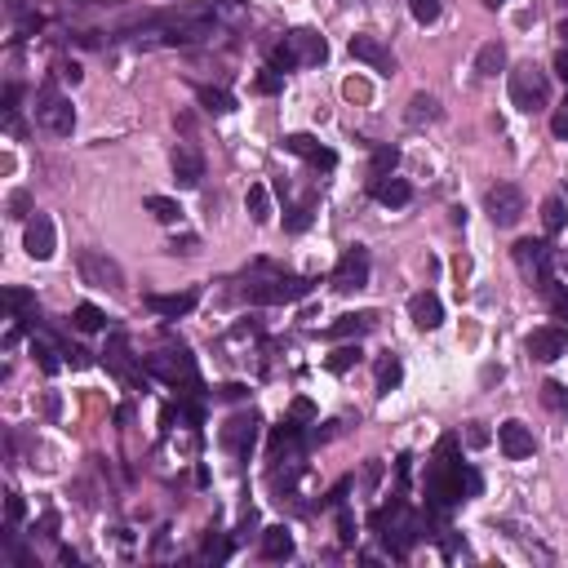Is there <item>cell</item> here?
Listing matches in <instances>:
<instances>
[{
	"mask_svg": "<svg viewBox=\"0 0 568 568\" xmlns=\"http://www.w3.org/2000/svg\"><path fill=\"white\" fill-rule=\"evenodd\" d=\"M329 58V45L325 36L311 32V27H298V32L284 36V45L271 49V71H294V67H320Z\"/></svg>",
	"mask_w": 568,
	"mask_h": 568,
	"instance_id": "6da1fadb",
	"label": "cell"
},
{
	"mask_svg": "<svg viewBox=\"0 0 568 568\" xmlns=\"http://www.w3.org/2000/svg\"><path fill=\"white\" fill-rule=\"evenodd\" d=\"M373 529H377V537H382V542L391 546V555H400V560L408 555V546H413L418 537H427V533H422L427 524H422V520H418V515H413V511H408L404 501H391V506H382V511L373 515Z\"/></svg>",
	"mask_w": 568,
	"mask_h": 568,
	"instance_id": "7a4b0ae2",
	"label": "cell"
},
{
	"mask_svg": "<svg viewBox=\"0 0 568 568\" xmlns=\"http://www.w3.org/2000/svg\"><path fill=\"white\" fill-rule=\"evenodd\" d=\"M511 102L520 111H529V116L542 111V107H551V80H546V71H537L533 63L511 71Z\"/></svg>",
	"mask_w": 568,
	"mask_h": 568,
	"instance_id": "3957f363",
	"label": "cell"
},
{
	"mask_svg": "<svg viewBox=\"0 0 568 568\" xmlns=\"http://www.w3.org/2000/svg\"><path fill=\"white\" fill-rule=\"evenodd\" d=\"M311 294V280L302 275H271V280H249L244 284V298L258 302V306H280V302H298Z\"/></svg>",
	"mask_w": 568,
	"mask_h": 568,
	"instance_id": "277c9868",
	"label": "cell"
},
{
	"mask_svg": "<svg viewBox=\"0 0 568 568\" xmlns=\"http://www.w3.org/2000/svg\"><path fill=\"white\" fill-rule=\"evenodd\" d=\"M36 120H40V129H49V134L67 138L76 129V107H71L54 85H45L40 94H36Z\"/></svg>",
	"mask_w": 568,
	"mask_h": 568,
	"instance_id": "5b68a950",
	"label": "cell"
},
{
	"mask_svg": "<svg viewBox=\"0 0 568 568\" xmlns=\"http://www.w3.org/2000/svg\"><path fill=\"white\" fill-rule=\"evenodd\" d=\"M76 271H80V280L94 284V289H111V294L125 289V271L116 267L107 253H98V249H80V253H76Z\"/></svg>",
	"mask_w": 568,
	"mask_h": 568,
	"instance_id": "8992f818",
	"label": "cell"
},
{
	"mask_svg": "<svg viewBox=\"0 0 568 568\" xmlns=\"http://www.w3.org/2000/svg\"><path fill=\"white\" fill-rule=\"evenodd\" d=\"M484 209H489L493 227H515V222L524 218V191H520L515 182H498V187H489Z\"/></svg>",
	"mask_w": 568,
	"mask_h": 568,
	"instance_id": "52a82bcc",
	"label": "cell"
},
{
	"mask_svg": "<svg viewBox=\"0 0 568 568\" xmlns=\"http://www.w3.org/2000/svg\"><path fill=\"white\" fill-rule=\"evenodd\" d=\"M515 267L524 271V280H533L542 289L551 280V244L546 240H520L515 244Z\"/></svg>",
	"mask_w": 568,
	"mask_h": 568,
	"instance_id": "ba28073f",
	"label": "cell"
},
{
	"mask_svg": "<svg viewBox=\"0 0 568 568\" xmlns=\"http://www.w3.org/2000/svg\"><path fill=\"white\" fill-rule=\"evenodd\" d=\"M368 284V249H346L342 258H337L334 267V289L337 294H356V289H365Z\"/></svg>",
	"mask_w": 568,
	"mask_h": 568,
	"instance_id": "9c48e42d",
	"label": "cell"
},
{
	"mask_svg": "<svg viewBox=\"0 0 568 568\" xmlns=\"http://www.w3.org/2000/svg\"><path fill=\"white\" fill-rule=\"evenodd\" d=\"M524 351H529L533 360H542V365H555V360L568 356V334L555 329V325H542V329H533V334L524 337Z\"/></svg>",
	"mask_w": 568,
	"mask_h": 568,
	"instance_id": "30bf717a",
	"label": "cell"
},
{
	"mask_svg": "<svg viewBox=\"0 0 568 568\" xmlns=\"http://www.w3.org/2000/svg\"><path fill=\"white\" fill-rule=\"evenodd\" d=\"M147 373H156V377H165V382H196V360L187 356V351H160V356H147Z\"/></svg>",
	"mask_w": 568,
	"mask_h": 568,
	"instance_id": "8fae6325",
	"label": "cell"
},
{
	"mask_svg": "<svg viewBox=\"0 0 568 568\" xmlns=\"http://www.w3.org/2000/svg\"><path fill=\"white\" fill-rule=\"evenodd\" d=\"M23 249H27V258H36V263H49V258H54V249H58V235H54V222H49L45 213H32V218H27Z\"/></svg>",
	"mask_w": 568,
	"mask_h": 568,
	"instance_id": "7c38bea8",
	"label": "cell"
},
{
	"mask_svg": "<svg viewBox=\"0 0 568 568\" xmlns=\"http://www.w3.org/2000/svg\"><path fill=\"white\" fill-rule=\"evenodd\" d=\"M253 439H258V413H235L222 427V449H232L235 458H249Z\"/></svg>",
	"mask_w": 568,
	"mask_h": 568,
	"instance_id": "4fadbf2b",
	"label": "cell"
},
{
	"mask_svg": "<svg viewBox=\"0 0 568 568\" xmlns=\"http://www.w3.org/2000/svg\"><path fill=\"white\" fill-rule=\"evenodd\" d=\"M346 49H351V58H356V63H368V67L382 71V76H391V71H396L391 49H387L377 36H351V45H346Z\"/></svg>",
	"mask_w": 568,
	"mask_h": 568,
	"instance_id": "5bb4252c",
	"label": "cell"
},
{
	"mask_svg": "<svg viewBox=\"0 0 568 568\" xmlns=\"http://www.w3.org/2000/svg\"><path fill=\"white\" fill-rule=\"evenodd\" d=\"M498 444H501V453H506L511 462H524V458H533V449H537L533 431H529L524 422H515V418L498 427Z\"/></svg>",
	"mask_w": 568,
	"mask_h": 568,
	"instance_id": "9a60e30c",
	"label": "cell"
},
{
	"mask_svg": "<svg viewBox=\"0 0 568 568\" xmlns=\"http://www.w3.org/2000/svg\"><path fill=\"white\" fill-rule=\"evenodd\" d=\"M201 178H204V156L196 147L178 142V147H173V182L191 191V187H201Z\"/></svg>",
	"mask_w": 568,
	"mask_h": 568,
	"instance_id": "2e32d148",
	"label": "cell"
},
{
	"mask_svg": "<svg viewBox=\"0 0 568 568\" xmlns=\"http://www.w3.org/2000/svg\"><path fill=\"white\" fill-rule=\"evenodd\" d=\"M284 151H294V156H302L306 165H315V169H334L337 165V156L320 142V138H311V134H289L284 138Z\"/></svg>",
	"mask_w": 568,
	"mask_h": 568,
	"instance_id": "e0dca14e",
	"label": "cell"
},
{
	"mask_svg": "<svg viewBox=\"0 0 568 568\" xmlns=\"http://www.w3.org/2000/svg\"><path fill=\"white\" fill-rule=\"evenodd\" d=\"M408 315H413V325H418V329H427V334H431V329L444 325V302L435 298V294H413V298H408Z\"/></svg>",
	"mask_w": 568,
	"mask_h": 568,
	"instance_id": "ac0fdd59",
	"label": "cell"
},
{
	"mask_svg": "<svg viewBox=\"0 0 568 568\" xmlns=\"http://www.w3.org/2000/svg\"><path fill=\"white\" fill-rule=\"evenodd\" d=\"M196 302H201L196 289H191V294H147V306H151L156 315H169V320H178V315L196 311Z\"/></svg>",
	"mask_w": 568,
	"mask_h": 568,
	"instance_id": "d6986e66",
	"label": "cell"
},
{
	"mask_svg": "<svg viewBox=\"0 0 568 568\" xmlns=\"http://www.w3.org/2000/svg\"><path fill=\"white\" fill-rule=\"evenodd\" d=\"M377 325V315L373 311H351V315H337L334 325L325 329V337L329 342H342V337H360V334H368Z\"/></svg>",
	"mask_w": 568,
	"mask_h": 568,
	"instance_id": "ffe728a7",
	"label": "cell"
},
{
	"mask_svg": "<svg viewBox=\"0 0 568 568\" xmlns=\"http://www.w3.org/2000/svg\"><path fill=\"white\" fill-rule=\"evenodd\" d=\"M368 191H373V201L387 204V209H404L413 201V187L404 178H377V182H368Z\"/></svg>",
	"mask_w": 568,
	"mask_h": 568,
	"instance_id": "44dd1931",
	"label": "cell"
},
{
	"mask_svg": "<svg viewBox=\"0 0 568 568\" xmlns=\"http://www.w3.org/2000/svg\"><path fill=\"white\" fill-rule=\"evenodd\" d=\"M289 555H294V533L284 524L263 529V560H289Z\"/></svg>",
	"mask_w": 568,
	"mask_h": 568,
	"instance_id": "7402d4cb",
	"label": "cell"
},
{
	"mask_svg": "<svg viewBox=\"0 0 568 568\" xmlns=\"http://www.w3.org/2000/svg\"><path fill=\"white\" fill-rule=\"evenodd\" d=\"M501 67H506V45H501V40L480 45V54H475V71H480V76H498Z\"/></svg>",
	"mask_w": 568,
	"mask_h": 568,
	"instance_id": "603a6c76",
	"label": "cell"
},
{
	"mask_svg": "<svg viewBox=\"0 0 568 568\" xmlns=\"http://www.w3.org/2000/svg\"><path fill=\"white\" fill-rule=\"evenodd\" d=\"M408 125H427V120H439V98L435 94H413L408 98V111H404Z\"/></svg>",
	"mask_w": 568,
	"mask_h": 568,
	"instance_id": "cb8c5ba5",
	"label": "cell"
},
{
	"mask_svg": "<svg viewBox=\"0 0 568 568\" xmlns=\"http://www.w3.org/2000/svg\"><path fill=\"white\" fill-rule=\"evenodd\" d=\"M400 165V151L396 147H377L373 151V165H368V182H377V178H391Z\"/></svg>",
	"mask_w": 568,
	"mask_h": 568,
	"instance_id": "d4e9b609",
	"label": "cell"
},
{
	"mask_svg": "<svg viewBox=\"0 0 568 568\" xmlns=\"http://www.w3.org/2000/svg\"><path fill=\"white\" fill-rule=\"evenodd\" d=\"M400 377H404V365L396 360V356H382L377 360V391L387 396V391H396L400 387Z\"/></svg>",
	"mask_w": 568,
	"mask_h": 568,
	"instance_id": "484cf974",
	"label": "cell"
},
{
	"mask_svg": "<svg viewBox=\"0 0 568 568\" xmlns=\"http://www.w3.org/2000/svg\"><path fill=\"white\" fill-rule=\"evenodd\" d=\"M71 320H76V329H80V334H98L102 325H107V315H102L94 302H80V306L71 311Z\"/></svg>",
	"mask_w": 568,
	"mask_h": 568,
	"instance_id": "4316f807",
	"label": "cell"
},
{
	"mask_svg": "<svg viewBox=\"0 0 568 568\" xmlns=\"http://www.w3.org/2000/svg\"><path fill=\"white\" fill-rule=\"evenodd\" d=\"M564 201L560 196H546L542 201V227H546V235H555V232H564Z\"/></svg>",
	"mask_w": 568,
	"mask_h": 568,
	"instance_id": "83f0119b",
	"label": "cell"
},
{
	"mask_svg": "<svg viewBox=\"0 0 568 568\" xmlns=\"http://www.w3.org/2000/svg\"><path fill=\"white\" fill-rule=\"evenodd\" d=\"M249 218H253V222H271V196H267V187H263V182H253V187H249Z\"/></svg>",
	"mask_w": 568,
	"mask_h": 568,
	"instance_id": "f1b7e54d",
	"label": "cell"
},
{
	"mask_svg": "<svg viewBox=\"0 0 568 568\" xmlns=\"http://www.w3.org/2000/svg\"><path fill=\"white\" fill-rule=\"evenodd\" d=\"M147 209H151L165 227H178V222H182V209H178V201H169V196H147Z\"/></svg>",
	"mask_w": 568,
	"mask_h": 568,
	"instance_id": "f546056e",
	"label": "cell"
},
{
	"mask_svg": "<svg viewBox=\"0 0 568 568\" xmlns=\"http://www.w3.org/2000/svg\"><path fill=\"white\" fill-rule=\"evenodd\" d=\"M196 98H201V107H204V111H213V116H227V111H235V98L227 94V89H201Z\"/></svg>",
	"mask_w": 568,
	"mask_h": 568,
	"instance_id": "4dcf8cb0",
	"label": "cell"
},
{
	"mask_svg": "<svg viewBox=\"0 0 568 568\" xmlns=\"http://www.w3.org/2000/svg\"><path fill=\"white\" fill-rule=\"evenodd\" d=\"M542 404H546L551 413H564L568 418V387L564 382H546V387H542Z\"/></svg>",
	"mask_w": 568,
	"mask_h": 568,
	"instance_id": "1f68e13d",
	"label": "cell"
},
{
	"mask_svg": "<svg viewBox=\"0 0 568 568\" xmlns=\"http://www.w3.org/2000/svg\"><path fill=\"white\" fill-rule=\"evenodd\" d=\"M356 365H360V346H337L334 356L325 360L329 373H346V368H356Z\"/></svg>",
	"mask_w": 568,
	"mask_h": 568,
	"instance_id": "d6a6232c",
	"label": "cell"
},
{
	"mask_svg": "<svg viewBox=\"0 0 568 568\" xmlns=\"http://www.w3.org/2000/svg\"><path fill=\"white\" fill-rule=\"evenodd\" d=\"M32 356L40 360V368H45V373H58V346H54V342L36 337V342H32Z\"/></svg>",
	"mask_w": 568,
	"mask_h": 568,
	"instance_id": "836d02e7",
	"label": "cell"
},
{
	"mask_svg": "<svg viewBox=\"0 0 568 568\" xmlns=\"http://www.w3.org/2000/svg\"><path fill=\"white\" fill-rule=\"evenodd\" d=\"M408 14H413V23L431 27L435 18H439V0H408Z\"/></svg>",
	"mask_w": 568,
	"mask_h": 568,
	"instance_id": "e575fe53",
	"label": "cell"
},
{
	"mask_svg": "<svg viewBox=\"0 0 568 568\" xmlns=\"http://www.w3.org/2000/svg\"><path fill=\"white\" fill-rule=\"evenodd\" d=\"M23 515H27V506L18 493H5V529H18L23 524Z\"/></svg>",
	"mask_w": 568,
	"mask_h": 568,
	"instance_id": "d590c367",
	"label": "cell"
},
{
	"mask_svg": "<svg viewBox=\"0 0 568 568\" xmlns=\"http://www.w3.org/2000/svg\"><path fill=\"white\" fill-rule=\"evenodd\" d=\"M284 227H289V232H306V227H311V204H298V209H289Z\"/></svg>",
	"mask_w": 568,
	"mask_h": 568,
	"instance_id": "8d00e7d4",
	"label": "cell"
},
{
	"mask_svg": "<svg viewBox=\"0 0 568 568\" xmlns=\"http://www.w3.org/2000/svg\"><path fill=\"white\" fill-rule=\"evenodd\" d=\"M280 85H284V71H263V76L253 80V89H258V94H275Z\"/></svg>",
	"mask_w": 568,
	"mask_h": 568,
	"instance_id": "74e56055",
	"label": "cell"
},
{
	"mask_svg": "<svg viewBox=\"0 0 568 568\" xmlns=\"http://www.w3.org/2000/svg\"><path fill=\"white\" fill-rule=\"evenodd\" d=\"M9 218H32V196H27V191H14V196H9Z\"/></svg>",
	"mask_w": 568,
	"mask_h": 568,
	"instance_id": "f35d334b",
	"label": "cell"
},
{
	"mask_svg": "<svg viewBox=\"0 0 568 568\" xmlns=\"http://www.w3.org/2000/svg\"><path fill=\"white\" fill-rule=\"evenodd\" d=\"M551 134L555 138H568V98L555 107V116H551Z\"/></svg>",
	"mask_w": 568,
	"mask_h": 568,
	"instance_id": "ab89813d",
	"label": "cell"
},
{
	"mask_svg": "<svg viewBox=\"0 0 568 568\" xmlns=\"http://www.w3.org/2000/svg\"><path fill=\"white\" fill-rule=\"evenodd\" d=\"M467 444H470V449H484V444H489V431H484V422H467Z\"/></svg>",
	"mask_w": 568,
	"mask_h": 568,
	"instance_id": "60d3db41",
	"label": "cell"
},
{
	"mask_svg": "<svg viewBox=\"0 0 568 568\" xmlns=\"http://www.w3.org/2000/svg\"><path fill=\"white\" fill-rule=\"evenodd\" d=\"M5 302H9V311H14V315H23V311L32 306V298H27V294H18V289H9V294H5Z\"/></svg>",
	"mask_w": 568,
	"mask_h": 568,
	"instance_id": "b9f144b4",
	"label": "cell"
},
{
	"mask_svg": "<svg viewBox=\"0 0 568 568\" xmlns=\"http://www.w3.org/2000/svg\"><path fill=\"white\" fill-rule=\"evenodd\" d=\"M204 555H209V560H227V555H232V546H227V542H213V537H209V542H204Z\"/></svg>",
	"mask_w": 568,
	"mask_h": 568,
	"instance_id": "7bdbcfd3",
	"label": "cell"
},
{
	"mask_svg": "<svg viewBox=\"0 0 568 568\" xmlns=\"http://www.w3.org/2000/svg\"><path fill=\"white\" fill-rule=\"evenodd\" d=\"M169 249H173V253H196V249H201V240H196V235H182V240H173Z\"/></svg>",
	"mask_w": 568,
	"mask_h": 568,
	"instance_id": "ee69618b",
	"label": "cell"
},
{
	"mask_svg": "<svg viewBox=\"0 0 568 568\" xmlns=\"http://www.w3.org/2000/svg\"><path fill=\"white\" fill-rule=\"evenodd\" d=\"M555 76H560V80L568 85V45L560 49V54H555Z\"/></svg>",
	"mask_w": 568,
	"mask_h": 568,
	"instance_id": "f6af8a7d",
	"label": "cell"
},
{
	"mask_svg": "<svg viewBox=\"0 0 568 568\" xmlns=\"http://www.w3.org/2000/svg\"><path fill=\"white\" fill-rule=\"evenodd\" d=\"M218 396H222V400H240L244 387H240V382H227V387H218Z\"/></svg>",
	"mask_w": 568,
	"mask_h": 568,
	"instance_id": "bcb514c9",
	"label": "cell"
},
{
	"mask_svg": "<svg viewBox=\"0 0 568 568\" xmlns=\"http://www.w3.org/2000/svg\"><path fill=\"white\" fill-rule=\"evenodd\" d=\"M67 360H71V365H76V368H85V365H89V351H80V346H71V351H67Z\"/></svg>",
	"mask_w": 568,
	"mask_h": 568,
	"instance_id": "7dc6e473",
	"label": "cell"
},
{
	"mask_svg": "<svg viewBox=\"0 0 568 568\" xmlns=\"http://www.w3.org/2000/svg\"><path fill=\"white\" fill-rule=\"evenodd\" d=\"M294 418H315V408H311L306 400H298V404H294Z\"/></svg>",
	"mask_w": 568,
	"mask_h": 568,
	"instance_id": "c3c4849f",
	"label": "cell"
},
{
	"mask_svg": "<svg viewBox=\"0 0 568 568\" xmlns=\"http://www.w3.org/2000/svg\"><path fill=\"white\" fill-rule=\"evenodd\" d=\"M555 36H560V40L568 45V18H560V27H555Z\"/></svg>",
	"mask_w": 568,
	"mask_h": 568,
	"instance_id": "681fc988",
	"label": "cell"
},
{
	"mask_svg": "<svg viewBox=\"0 0 568 568\" xmlns=\"http://www.w3.org/2000/svg\"><path fill=\"white\" fill-rule=\"evenodd\" d=\"M484 5H489V9H498V5H501V0H484Z\"/></svg>",
	"mask_w": 568,
	"mask_h": 568,
	"instance_id": "f907efd6",
	"label": "cell"
}]
</instances>
